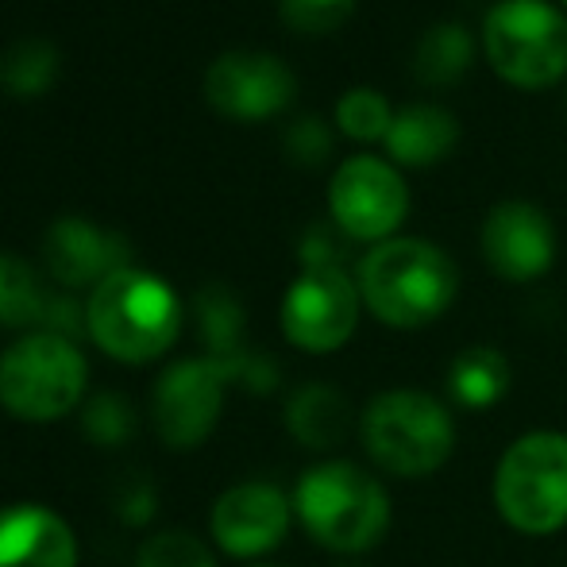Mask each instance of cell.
<instances>
[{"instance_id": "cell-1", "label": "cell", "mask_w": 567, "mask_h": 567, "mask_svg": "<svg viewBox=\"0 0 567 567\" xmlns=\"http://www.w3.org/2000/svg\"><path fill=\"white\" fill-rule=\"evenodd\" d=\"M359 298L390 329H425L449 313L460 270L429 239L394 236L374 244L359 262Z\"/></svg>"}, {"instance_id": "cell-2", "label": "cell", "mask_w": 567, "mask_h": 567, "mask_svg": "<svg viewBox=\"0 0 567 567\" xmlns=\"http://www.w3.org/2000/svg\"><path fill=\"white\" fill-rule=\"evenodd\" d=\"M90 340L120 363H151L166 355L182 332V301L158 275L124 267L85 301Z\"/></svg>"}, {"instance_id": "cell-3", "label": "cell", "mask_w": 567, "mask_h": 567, "mask_svg": "<svg viewBox=\"0 0 567 567\" xmlns=\"http://www.w3.org/2000/svg\"><path fill=\"white\" fill-rule=\"evenodd\" d=\"M293 514L332 553H367L390 529V498L371 471L348 460L317 463L298 478Z\"/></svg>"}, {"instance_id": "cell-4", "label": "cell", "mask_w": 567, "mask_h": 567, "mask_svg": "<svg viewBox=\"0 0 567 567\" xmlns=\"http://www.w3.org/2000/svg\"><path fill=\"white\" fill-rule=\"evenodd\" d=\"M231 382H251V386L267 390L275 386V371H267V367L247 355H197L166 367L163 379L155 382V398H151V417H155L158 441L178 452L209 441L220 421V410H225V394Z\"/></svg>"}, {"instance_id": "cell-5", "label": "cell", "mask_w": 567, "mask_h": 567, "mask_svg": "<svg viewBox=\"0 0 567 567\" xmlns=\"http://www.w3.org/2000/svg\"><path fill=\"white\" fill-rule=\"evenodd\" d=\"M90 363L82 348L54 332H28L0 351V410L47 425L74 413L85 398Z\"/></svg>"}, {"instance_id": "cell-6", "label": "cell", "mask_w": 567, "mask_h": 567, "mask_svg": "<svg viewBox=\"0 0 567 567\" xmlns=\"http://www.w3.org/2000/svg\"><path fill=\"white\" fill-rule=\"evenodd\" d=\"M363 449L382 471L425 478L449 463L455 449L452 413L425 390H386L363 413Z\"/></svg>"}, {"instance_id": "cell-7", "label": "cell", "mask_w": 567, "mask_h": 567, "mask_svg": "<svg viewBox=\"0 0 567 567\" xmlns=\"http://www.w3.org/2000/svg\"><path fill=\"white\" fill-rule=\"evenodd\" d=\"M494 506L525 537H548L567 525V433L537 429L502 452Z\"/></svg>"}, {"instance_id": "cell-8", "label": "cell", "mask_w": 567, "mask_h": 567, "mask_svg": "<svg viewBox=\"0 0 567 567\" xmlns=\"http://www.w3.org/2000/svg\"><path fill=\"white\" fill-rule=\"evenodd\" d=\"M494 74L517 90H545L567 74V16L548 0H498L483 20Z\"/></svg>"}, {"instance_id": "cell-9", "label": "cell", "mask_w": 567, "mask_h": 567, "mask_svg": "<svg viewBox=\"0 0 567 567\" xmlns=\"http://www.w3.org/2000/svg\"><path fill=\"white\" fill-rule=\"evenodd\" d=\"M332 225L359 244L394 239L398 225L410 213V186L379 155H351L329 182Z\"/></svg>"}, {"instance_id": "cell-10", "label": "cell", "mask_w": 567, "mask_h": 567, "mask_svg": "<svg viewBox=\"0 0 567 567\" xmlns=\"http://www.w3.org/2000/svg\"><path fill=\"white\" fill-rule=\"evenodd\" d=\"M359 282L343 267H306L282 298V332L309 355L343 348L359 324Z\"/></svg>"}, {"instance_id": "cell-11", "label": "cell", "mask_w": 567, "mask_h": 567, "mask_svg": "<svg viewBox=\"0 0 567 567\" xmlns=\"http://www.w3.org/2000/svg\"><path fill=\"white\" fill-rule=\"evenodd\" d=\"M298 93L293 70L267 51H225L205 70V97L231 120H267Z\"/></svg>"}, {"instance_id": "cell-12", "label": "cell", "mask_w": 567, "mask_h": 567, "mask_svg": "<svg viewBox=\"0 0 567 567\" xmlns=\"http://www.w3.org/2000/svg\"><path fill=\"white\" fill-rule=\"evenodd\" d=\"M293 498H286L270 483H239L228 486L209 514V533L220 553L236 560H255L278 548L290 533Z\"/></svg>"}, {"instance_id": "cell-13", "label": "cell", "mask_w": 567, "mask_h": 567, "mask_svg": "<svg viewBox=\"0 0 567 567\" xmlns=\"http://www.w3.org/2000/svg\"><path fill=\"white\" fill-rule=\"evenodd\" d=\"M483 259L506 282H533L556 259V231L533 202H502L483 225Z\"/></svg>"}, {"instance_id": "cell-14", "label": "cell", "mask_w": 567, "mask_h": 567, "mask_svg": "<svg viewBox=\"0 0 567 567\" xmlns=\"http://www.w3.org/2000/svg\"><path fill=\"white\" fill-rule=\"evenodd\" d=\"M127 259H132V251H127L124 236L97 228L82 217L54 220L43 236V262L54 282L66 290H82V286L97 290L109 275L132 267Z\"/></svg>"}, {"instance_id": "cell-15", "label": "cell", "mask_w": 567, "mask_h": 567, "mask_svg": "<svg viewBox=\"0 0 567 567\" xmlns=\"http://www.w3.org/2000/svg\"><path fill=\"white\" fill-rule=\"evenodd\" d=\"M0 567H78L70 522L35 502L0 509Z\"/></svg>"}, {"instance_id": "cell-16", "label": "cell", "mask_w": 567, "mask_h": 567, "mask_svg": "<svg viewBox=\"0 0 567 567\" xmlns=\"http://www.w3.org/2000/svg\"><path fill=\"white\" fill-rule=\"evenodd\" d=\"M460 143V124L441 105H405L394 113L386 132V151L402 166H433L449 158Z\"/></svg>"}, {"instance_id": "cell-17", "label": "cell", "mask_w": 567, "mask_h": 567, "mask_svg": "<svg viewBox=\"0 0 567 567\" xmlns=\"http://www.w3.org/2000/svg\"><path fill=\"white\" fill-rule=\"evenodd\" d=\"M509 390V363L502 351L486 348H467L452 359L449 367V394L463 410H491L498 398H506Z\"/></svg>"}, {"instance_id": "cell-18", "label": "cell", "mask_w": 567, "mask_h": 567, "mask_svg": "<svg viewBox=\"0 0 567 567\" xmlns=\"http://www.w3.org/2000/svg\"><path fill=\"white\" fill-rule=\"evenodd\" d=\"M286 425L306 449H332L348 433V402L329 386H306L290 398Z\"/></svg>"}, {"instance_id": "cell-19", "label": "cell", "mask_w": 567, "mask_h": 567, "mask_svg": "<svg viewBox=\"0 0 567 567\" xmlns=\"http://www.w3.org/2000/svg\"><path fill=\"white\" fill-rule=\"evenodd\" d=\"M471 70V35L463 23H436L421 35L417 51H413V74L421 85H455Z\"/></svg>"}, {"instance_id": "cell-20", "label": "cell", "mask_w": 567, "mask_h": 567, "mask_svg": "<svg viewBox=\"0 0 567 567\" xmlns=\"http://www.w3.org/2000/svg\"><path fill=\"white\" fill-rule=\"evenodd\" d=\"M51 293L43 290L39 275L16 255L0 251V329H23L43 321Z\"/></svg>"}, {"instance_id": "cell-21", "label": "cell", "mask_w": 567, "mask_h": 567, "mask_svg": "<svg viewBox=\"0 0 567 567\" xmlns=\"http://www.w3.org/2000/svg\"><path fill=\"white\" fill-rule=\"evenodd\" d=\"M59 78V51L43 39H23L0 62V82L16 97H39Z\"/></svg>"}, {"instance_id": "cell-22", "label": "cell", "mask_w": 567, "mask_h": 567, "mask_svg": "<svg viewBox=\"0 0 567 567\" xmlns=\"http://www.w3.org/2000/svg\"><path fill=\"white\" fill-rule=\"evenodd\" d=\"M197 329L202 340L209 343V355L217 359H239V332H244V309L231 298L225 286H209L197 293Z\"/></svg>"}, {"instance_id": "cell-23", "label": "cell", "mask_w": 567, "mask_h": 567, "mask_svg": "<svg viewBox=\"0 0 567 567\" xmlns=\"http://www.w3.org/2000/svg\"><path fill=\"white\" fill-rule=\"evenodd\" d=\"M337 124L343 135L359 143H374V140H386L390 124H394V109L382 93L374 90H348L337 101Z\"/></svg>"}, {"instance_id": "cell-24", "label": "cell", "mask_w": 567, "mask_h": 567, "mask_svg": "<svg viewBox=\"0 0 567 567\" xmlns=\"http://www.w3.org/2000/svg\"><path fill=\"white\" fill-rule=\"evenodd\" d=\"M82 429L93 444L101 449H120L132 441L135 433V410L124 394H97L85 402L82 410Z\"/></svg>"}, {"instance_id": "cell-25", "label": "cell", "mask_w": 567, "mask_h": 567, "mask_svg": "<svg viewBox=\"0 0 567 567\" xmlns=\"http://www.w3.org/2000/svg\"><path fill=\"white\" fill-rule=\"evenodd\" d=\"M135 567H217L209 545L186 529H163L147 537L135 553Z\"/></svg>"}, {"instance_id": "cell-26", "label": "cell", "mask_w": 567, "mask_h": 567, "mask_svg": "<svg viewBox=\"0 0 567 567\" xmlns=\"http://www.w3.org/2000/svg\"><path fill=\"white\" fill-rule=\"evenodd\" d=\"M351 8H355V0H282V20L293 31L324 35V31H337L348 20Z\"/></svg>"}, {"instance_id": "cell-27", "label": "cell", "mask_w": 567, "mask_h": 567, "mask_svg": "<svg viewBox=\"0 0 567 567\" xmlns=\"http://www.w3.org/2000/svg\"><path fill=\"white\" fill-rule=\"evenodd\" d=\"M332 151V132L321 116H298L286 127V155L301 166H317L324 163Z\"/></svg>"}, {"instance_id": "cell-28", "label": "cell", "mask_w": 567, "mask_h": 567, "mask_svg": "<svg viewBox=\"0 0 567 567\" xmlns=\"http://www.w3.org/2000/svg\"><path fill=\"white\" fill-rule=\"evenodd\" d=\"M340 239H348L343 231H329V228H313L306 239H301V262L306 267H340Z\"/></svg>"}, {"instance_id": "cell-29", "label": "cell", "mask_w": 567, "mask_h": 567, "mask_svg": "<svg viewBox=\"0 0 567 567\" xmlns=\"http://www.w3.org/2000/svg\"><path fill=\"white\" fill-rule=\"evenodd\" d=\"M120 514H124L127 522H147V517L155 514V494L151 491L132 494L127 502H120Z\"/></svg>"}, {"instance_id": "cell-30", "label": "cell", "mask_w": 567, "mask_h": 567, "mask_svg": "<svg viewBox=\"0 0 567 567\" xmlns=\"http://www.w3.org/2000/svg\"><path fill=\"white\" fill-rule=\"evenodd\" d=\"M255 567H275V564H255Z\"/></svg>"}, {"instance_id": "cell-31", "label": "cell", "mask_w": 567, "mask_h": 567, "mask_svg": "<svg viewBox=\"0 0 567 567\" xmlns=\"http://www.w3.org/2000/svg\"><path fill=\"white\" fill-rule=\"evenodd\" d=\"M564 4H567V0H564Z\"/></svg>"}]
</instances>
